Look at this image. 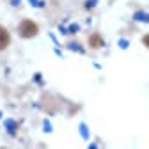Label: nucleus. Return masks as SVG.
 Instances as JSON below:
<instances>
[{"mask_svg":"<svg viewBox=\"0 0 149 149\" xmlns=\"http://www.w3.org/2000/svg\"><path fill=\"white\" fill-rule=\"evenodd\" d=\"M18 32H20L22 37H25V39H29V37H36L37 32H39V27H37L32 20H23L20 23V27H18Z\"/></svg>","mask_w":149,"mask_h":149,"instance_id":"f257e3e1","label":"nucleus"},{"mask_svg":"<svg viewBox=\"0 0 149 149\" xmlns=\"http://www.w3.org/2000/svg\"><path fill=\"white\" fill-rule=\"evenodd\" d=\"M9 43H11V36L7 32V29L0 25V50H6L9 46Z\"/></svg>","mask_w":149,"mask_h":149,"instance_id":"f03ea898","label":"nucleus"},{"mask_svg":"<svg viewBox=\"0 0 149 149\" xmlns=\"http://www.w3.org/2000/svg\"><path fill=\"white\" fill-rule=\"evenodd\" d=\"M89 41H91V46H94V48H100V46H103V39H101V37H100L98 34H92Z\"/></svg>","mask_w":149,"mask_h":149,"instance_id":"7ed1b4c3","label":"nucleus"},{"mask_svg":"<svg viewBox=\"0 0 149 149\" xmlns=\"http://www.w3.org/2000/svg\"><path fill=\"white\" fill-rule=\"evenodd\" d=\"M135 20H139V22H149V14L147 13H137L135 14Z\"/></svg>","mask_w":149,"mask_h":149,"instance_id":"20e7f679","label":"nucleus"},{"mask_svg":"<svg viewBox=\"0 0 149 149\" xmlns=\"http://www.w3.org/2000/svg\"><path fill=\"white\" fill-rule=\"evenodd\" d=\"M142 43H144V45H146V46L149 48V34H147V36H144V39H142Z\"/></svg>","mask_w":149,"mask_h":149,"instance_id":"39448f33","label":"nucleus"},{"mask_svg":"<svg viewBox=\"0 0 149 149\" xmlns=\"http://www.w3.org/2000/svg\"><path fill=\"white\" fill-rule=\"evenodd\" d=\"M94 2H96V0H87V4H85V7L89 9V7H92V6H94Z\"/></svg>","mask_w":149,"mask_h":149,"instance_id":"423d86ee","label":"nucleus"},{"mask_svg":"<svg viewBox=\"0 0 149 149\" xmlns=\"http://www.w3.org/2000/svg\"><path fill=\"white\" fill-rule=\"evenodd\" d=\"M30 2H34L36 7H41V6H43V2H39V0H30Z\"/></svg>","mask_w":149,"mask_h":149,"instance_id":"0eeeda50","label":"nucleus"}]
</instances>
